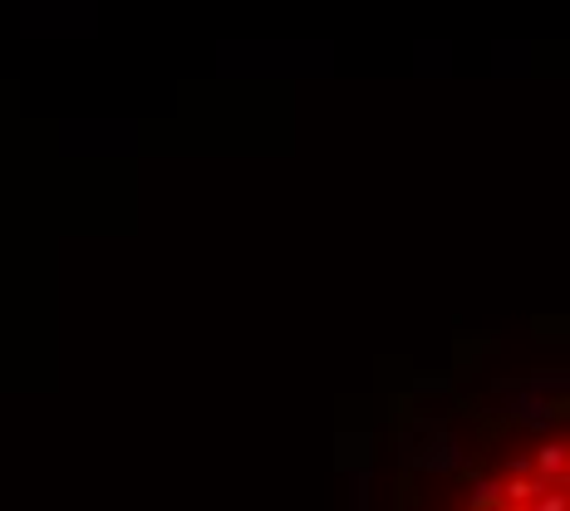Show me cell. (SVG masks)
Returning a JSON list of instances; mask_svg holds the SVG:
<instances>
[{"label":"cell","mask_w":570,"mask_h":511,"mask_svg":"<svg viewBox=\"0 0 570 511\" xmlns=\"http://www.w3.org/2000/svg\"><path fill=\"white\" fill-rule=\"evenodd\" d=\"M531 472L546 487H566V443H541L536 457H531Z\"/></svg>","instance_id":"1"},{"label":"cell","mask_w":570,"mask_h":511,"mask_svg":"<svg viewBox=\"0 0 570 511\" xmlns=\"http://www.w3.org/2000/svg\"><path fill=\"white\" fill-rule=\"evenodd\" d=\"M526 511H566V487H546Z\"/></svg>","instance_id":"3"},{"label":"cell","mask_w":570,"mask_h":511,"mask_svg":"<svg viewBox=\"0 0 570 511\" xmlns=\"http://www.w3.org/2000/svg\"><path fill=\"white\" fill-rule=\"evenodd\" d=\"M497 507H502V482L472 477V511H497Z\"/></svg>","instance_id":"2"}]
</instances>
